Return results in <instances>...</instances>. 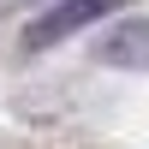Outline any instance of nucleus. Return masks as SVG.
<instances>
[{
  "mask_svg": "<svg viewBox=\"0 0 149 149\" xmlns=\"http://www.w3.org/2000/svg\"><path fill=\"white\" fill-rule=\"evenodd\" d=\"M102 60H107V66H143V60H149V18L113 24V36L102 42Z\"/></svg>",
  "mask_w": 149,
  "mask_h": 149,
  "instance_id": "obj_2",
  "label": "nucleus"
},
{
  "mask_svg": "<svg viewBox=\"0 0 149 149\" xmlns=\"http://www.w3.org/2000/svg\"><path fill=\"white\" fill-rule=\"evenodd\" d=\"M113 6H125V0H60V6H48L42 18L24 30V48H54V42H66V36H78L84 24H102Z\"/></svg>",
  "mask_w": 149,
  "mask_h": 149,
  "instance_id": "obj_1",
  "label": "nucleus"
}]
</instances>
